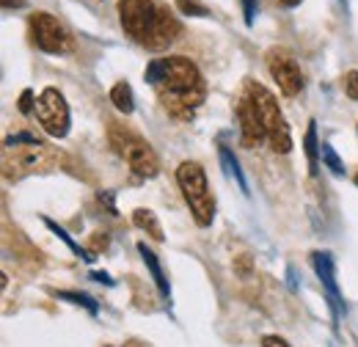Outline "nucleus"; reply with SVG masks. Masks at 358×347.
Wrapping results in <instances>:
<instances>
[{"mask_svg":"<svg viewBox=\"0 0 358 347\" xmlns=\"http://www.w3.org/2000/svg\"><path fill=\"white\" fill-rule=\"evenodd\" d=\"M155 88H157V97L166 105V111L177 119H185V122L193 119L196 108L204 102V94H207L199 66L185 55L166 58L163 80Z\"/></svg>","mask_w":358,"mask_h":347,"instance_id":"1","label":"nucleus"},{"mask_svg":"<svg viewBox=\"0 0 358 347\" xmlns=\"http://www.w3.org/2000/svg\"><path fill=\"white\" fill-rule=\"evenodd\" d=\"M245 97L254 102V108H257V113H259V119H262V125H265V130H268V143L273 146V152L287 155V152L292 149V138H289V127H287L281 111H278L275 97H273L265 86L254 83V80H248Z\"/></svg>","mask_w":358,"mask_h":347,"instance_id":"3","label":"nucleus"},{"mask_svg":"<svg viewBox=\"0 0 358 347\" xmlns=\"http://www.w3.org/2000/svg\"><path fill=\"white\" fill-rule=\"evenodd\" d=\"M58 298H61V301H72V304H78V306H86L91 314H96V304H94V298L83 295V292H58Z\"/></svg>","mask_w":358,"mask_h":347,"instance_id":"21","label":"nucleus"},{"mask_svg":"<svg viewBox=\"0 0 358 347\" xmlns=\"http://www.w3.org/2000/svg\"><path fill=\"white\" fill-rule=\"evenodd\" d=\"M177 8L185 17H207V6L199 0H177Z\"/></svg>","mask_w":358,"mask_h":347,"instance_id":"20","label":"nucleus"},{"mask_svg":"<svg viewBox=\"0 0 358 347\" xmlns=\"http://www.w3.org/2000/svg\"><path fill=\"white\" fill-rule=\"evenodd\" d=\"M218 155H221V166H224V171L229 174V176H231L237 185H240V190H243V193H248V182H245V176H243V171H240L237 157H234V155H231L226 146H221V149H218Z\"/></svg>","mask_w":358,"mask_h":347,"instance_id":"15","label":"nucleus"},{"mask_svg":"<svg viewBox=\"0 0 358 347\" xmlns=\"http://www.w3.org/2000/svg\"><path fill=\"white\" fill-rule=\"evenodd\" d=\"M303 146H306V157H309V171H312V176H317V171H320V146H317V125L314 122H309Z\"/></svg>","mask_w":358,"mask_h":347,"instance_id":"17","label":"nucleus"},{"mask_svg":"<svg viewBox=\"0 0 358 347\" xmlns=\"http://www.w3.org/2000/svg\"><path fill=\"white\" fill-rule=\"evenodd\" d=\"M17 108H20V113H31L34 111V91L31 88H25L22 94H20V99H17Z\"/></svg>","mask_w":358,"mask_h":347,"instance_id":"23","label":"nucleus"},{"mask_svg":"<svg viewBox=\"0 0 358 347\" xmlns=\"http://www.w3.org/2000/svg\"><path fill=\"white\" fill-rule=\"evenodd\" d=\"M55 163V155L47 149L45 143L34 141L28 143L25 149H8L6 152V176H22V174H34V171H47L50 166Z\"/></svg>","mask_w":358,"mask_h":347,"instance_id":"8","label":"nucleus"},{"mask_svg":"<svg viewBox=\"0 0 358 347\" xmlns=\"http://www.w3.org/2000/svg\"><path fill=\"white\" fill-rule=\"evenodd\" d=\"M320 155H322V163H325L331 171L345 174V166H342V160H339V155L334 152V146H331V143H322V146H320Z\"/></svg>","mask_w":358,"mask_h":347,"instance_id":"19","label":"nucleus"},{"mask_svg":"<svg viewBox=\"0 0 358 347\" xmlns=\"http://www.w3.org/2000/svg\"><path fill=\"white\" fill-rule=\"evenodd\" d=\"M312 262H314L317 276H320V281H322V287L328 290L331 306L336 309V314H342L345 306H342V295H339V287H336V276H334V260H331V254H328V251H314Z\"/></svg>","mask_w":358,"mask_h":347,"instance_id":"11","label":"nucleus"},{"mask_svg":"<svg viewBox=\"0 0 358 347\" xmlns=\"http://www.w3.org/2000/svg\"><path fill=\"white\" fill-rule=\"evenodd\" d=\"M356 185H358V174H356Z\"/></svg>","mask_w":358,"mask_h":347,"instance_id":"30","label":"nucleus"},{"mask_svg":"<svg viewBox=\"0 0 358 347\" xmlns=\"http://www.w3.org/2000/svg\"><path fill=\"white\" fill-rule=\"evenodd\" d=\"M108 138H110V143L116 146V152L127 160V166L138 176H146L149 179V176L157 174V169H160L157 155H155V149L141 135H135V132H130L127 127H122V125H110Z\"/></svg>","mask_w":358,"mask_h":347,"instance_id":"4","label":"nucleus"},{"mask_svg":"<svg viewBox=\"0 0 358 347\" xmlns=\"http://www.w3.org/2000/svg\"><path fill=\"white\" fill-rule=\"evenodd\" d=\"M268 72L270 78L278 83L284 97H295L303 88V75L298 61L284 50V47H273L268 52Z\"/></svg>","mask_w":358,"mask_h":347,"instance_id":"9","label":"nucleus"},{"mask_svg":"<svg viewBox=\"0 0 358 347\" xmlns=\"http://www.w3.org/2000/svg\"><path fill=\"white\" fill-rule=\"evenodd\" d=\"M110 102L116 105V111H122V113H133L135 111L133 88L127 86V83H116V86L110 88Z\"/></svg>","mask_w":358,"mask_h":347,"instance_id":"14","label":"nucleus"},{"mask_svg":"<svg viewBox=\"0 0 358 347\" xmlns=\"http://www.w3.org/2000/svg\"><path fill=\"white\" fill-rule=\"evenodd\" d=\"M254 3H257V0H243V6H245V22H248V25H251V22H254V17H257Z\"/></svg>","mask_w":358,"mask_h":347,"instance_id":"24","label":"nucleus"},{"mask_svg":"<svg viewBox=\"0 0 358 347\" xmlns=\"http://www.w3.org/2000/svg\"><path fill=\"white\" fill-rule=\"evenodd\" d=\"M179 31H182V28H179L177 17H171V11L160 6V17H157V25H155L152 36L146 39V44H143V47H149V50H163V47H169L171 42H177Z\"/></svg>","mask_w":358,"mask_h":347,"instance_id":"12","label":"nucleus"},{"mask_svg":"<svg viewBox=\"0 0 358 347\" xmlns=\"http://www.w3.org/2000/svg\"><path fill=\"white\" fill-rule=\"evenodd\" d=\"M157 17H160V6H155L152 0H119L122 28L141 44H146V39L152 36Z\"/></svg>","mask_w":358,"mask_h":347,"instance_id":"5","label":"nucleus"},{"mask_svg":"<svg viewBox=\"0 0 358 347\" xmlns=\"http://www.w3.org/2000/svg\"><path fill=\"white\" fill-rule=\"evenodd\" d=\"M248 267H251V262H248V257H240V260H237V270H240L243 276L248 273Z\"/></svg>","mask_w":358,"mask_h":347,"instance_id":"26","label":"nucleus"},{"mask_svg":"<svg viewBox=\"0 0 358 347\" xmlns=\"http://www.w3.org/2000/svg\"><path fill=\"white\" fill-rule=\"evenodd\" d=\"M262 347H289L281 337H265L262 339Z\"/></svg>","mask_w":358,"mask_h":347,"instance_id":"25","label":"nucleus"},{"mask_svg":"<svg viewBox=\"0 0 358 347\" xmlns=\"http://www.w3.org/2000/svg\"><path fill=\"white\" fill-rule=\"evenodd\" d=\"M11 6H14V8H22L25 0H3V8H11Z\"/></svg>","mask_w":358,"mask_h":347,"instance_id":"27","label":"nucleus"},{"mask_svg":"<svg viewBox=\"0 0 358 347\" xmlns=\"http://www.w3.org/2000/svg\"><path fill=\"white\" fill-rule=\"evenodd\" d=\"M281 3H284V6H295L298 0H281Z\"/></svg>","mask_w":358,"mask_h":347,"instance_id":"29","label":"nucleus"},{"mask_svg":"<svg viewBox=\"0 0 358 347\" xmlns=\"http://www.w3.org/2000/svg\"><path fill=\"white\" fill-rule=\"evenodd\" d=\"M138 254H141V260H143V264L149 267V273H152V278H155V284H157V290H160V295H171V287H169V278L163 276V267H160V262H157V257L146 248V243H138Z\"/></svg>","mask_w":358,"mask_h":347,"instance_id":"13","label":"nucleus"},{"mask_svg":"<svg viewBox=\"0 0 358 347\" xmlns=\"http://www.w3.org/2000/svg\"><path fill=\"white\" fill-rule=\"evenodd\" d=\"M237 122H240V132H243L245 146H259V143L268 141V130H265V125H262V119H259V113H257V108L248 97H243L240 105H237Z\"/></svg>","mask_w":358,"mask_h":347,"instance_id":"10","label":"nucleus"},{"mask_svg":"<svg viewBox=\"0 0 358 347\" xmlns=\"http://www.w3.org/2000/svg\"><path fill=\"white\" fill-rule=\"evenodd\" d=\"M345 94H348L350 99H358V69L345 75Z\"/></svg>","mask_w":358,"mask_h":347,"instance_id":"22","label":"nucleus"},{"mask_svg":"<svg viewBox=\"0 0 358 347\" xmlns=\"http://www.w3.org/2000/svg\"><path fill=\"white\" fill-rule=\"evenodd\" d=\"M94 278H96V281H102V284H108V287H110V284H113V281H110V276H108V273H94Z\"/></svg>","mask_w":358,"mask_h":347,"instance_id":"28","label":"nucleus"},{"mask_svg":"<svg viewBox=\"0 0 358 347\" xmlns=\"http://www.w3.org/2000/svg\"><path fill=\"white\" fill-rule=\"evenodd\" d=\"M177 182L185 193V201L190 204V213L199 226H210L215 218V199L207 187V174L199 163L185 160L177 169Z\"/></svg>","mask_w":358,"mask_h":347,"instance_id":"2","label":"nucleus"},{"mask_svg":"<svg viewBox=\"0 0 358 347\" xmlns=\"http://www.w3.org/2000/svg\"><path fill=\"white\" fill-rule=\"evenodd\" d=\"M36 116L47 135L52 138H66L69 132V105L58 88H45L36 99Z\"/></svg>","mask_w":358,"mask_h":347,"instance_id":"6","label":"nucleus"},{"mask_svg":"<svg viewBox=\"0 0 358 347\" xmlns=\"http://www.w3.org/2000/svg\"><path fill=\"white\" fill-rule=\"evenodd\" d=\"M31 36L39 50H45L50 55H61L72 50V39L66 34V28L47 11H36L31 17Z\"/></svg>","mask_w":358,"mask_h":347,"instance_id":"7","label":"nucleus"},{"mask_svg":"<svg viewBox=\"0 0 358 347\" xmlns=\"http://www.w3.org/2000/svg\"><path fill=\"white\" fill-rule=\"evenodd\" d=\"M133 223L138 226V229L149 232L155 240H163V229H160V223H157V218H155V213H152V210H135Z\"/></svg>","mask_w":358,"mask_h":347,"instance_id":"16","label":"nucleus"},{"mask_svg":"<svg viewBox=\"0 0 358 347\" xmlns=\"http://www.w3.org/2000/svg\"><path fill=\"white\" fill-rule=\"evenodd\" d=\"M45 226L50 229V232H55V234H58V237H61V240H64V243H66V246L72 248V254H78L80 260H86V262H94V254H91V251H86V248H80V246H78V243H75V240L69 237V232H66V229H61V226H58L55 220L45 218Z\"/></svg>","mask_w":358,"mask_h":347,"instance_id":"18","label":"nucleus"}]
</instances>
